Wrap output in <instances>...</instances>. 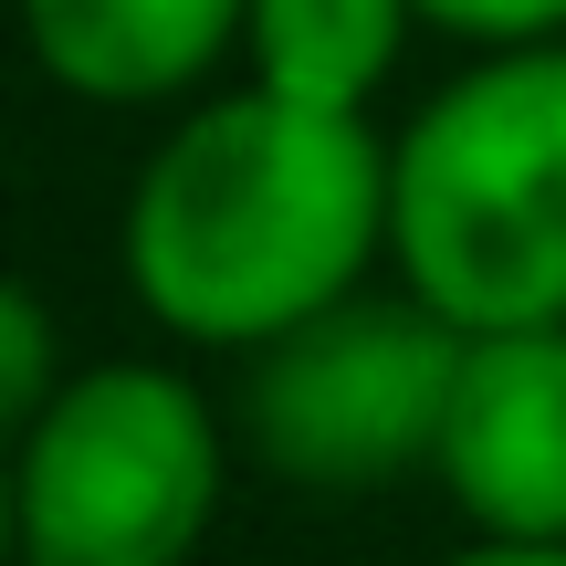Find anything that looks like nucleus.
Here are the masks:
<instances>
[{
    "label": "nucleus",
    "mask_w": 566,
    "mask_h": 566,
    "mask_svg": "<svg viewBox=\"0 0 566 566\" xmlns=\"http://www.w3.org/2000/svg\"><path fill=\"white\" fill-rule=\"evenodd\" d=\"M388 231V158L357 116L273 84L221 95L147 158L126 200V273L179 336L273 346L325 315Z\"/></svg>",
    "instance_id": "obj_1"
},
{
    "label": "nucleus",
    "mask_w": 566,
    "mask_h": 566,
    "mask_svg": "<svg viewBox=\"0 0 566 566\" xmlns=\"http://www.w3.org/2000/svg\"><path fill=\"white\" fill-rule=\"evenodd\" d=\"M388 242L462 336L566 325V42H514L388 147Z\"/></svg>",
    "instance_id": "obj_2"
},
{
    "label": "nucleus",
    "mask_w": 566,
    "mask_h": 566,
    "mask_svg": "<svg viewBox=\"0 0 566 566\" xmlns=\"http://www.w3.org/2000/svg\"><path fill=\"white\" fill-rule=\"evenodd\" d=\"M11 504L32 566H179L221 504V430L168 367H95L42 399Z\"/></svg>",
    "instance_id": "obj_3"
},
{
    "label": "nucleus",
    "mask_w": 566,
    "mask_h": 566,
    "mask_svg": "<svg viewBox=\"0 0 566 566\" xmlns=\"http://www.w3.org/2000/svg\"><path fill=\"white\" fill-rule=\"evenodd\" d=\"M451 378H462V325L441 304H325L283 325L252 367V451L294 483H388L409 462H441Z\"/></svg>",
    "instance_id": "obj_4"
},
{
    "label": "nucleus",
    "mask_w": 566,
    "mask_h": 566,
    "mask_svg": "<svg viewBox=\"0 0 566 566\" xmlns=\"http://www.w3.org/2000/svg\"><path fill=\"white\" fill-rule=\"evenodd\" d=\"M441 472L472 525L566 546V325H504L462 346Z\"/></svg>",
    "instance_id": "obj_5"
},
{
    "label": "nucleus",
    "mask_w": 566,
    "mask_h": 566,
    "mask_svg": "<svg viewBox=\"0 0 566 566\" xmlns=\"http://www.w3.org/2000/svg\"><path fill=\"white\" fill-rule=\"evenodd\" d=\"M242 21L252 0H21L42 74L95 105H147V95L200 84Z\"/></svg>",
    "instance_id": "obj_6"
},
{
    "label": "nucleus",
    "mask_w": 566,
    "mask_h": 566,
    "mask_svg": "<svg viewBox=\"0 0 566 566\" xmlns=\"http://www.w3.org/2000/svg\"><path fill=\"white\" fill-rule=\"evenodd\" d=\"M420 0H252L242 42H252V74L294 105H336L357 116L378 95V74L399 63V32Z\"/></svg>",
    "instance_id": "obj_7"
},
{
    "label": "nucleus",
    "mask_w": 566,
    "mask_h": 566,
    "mask_svg": "<svg viewBox=\"0 0 566 566\" xmlns=\"http://www.w3.org/2000/svg\"><path fill=\"white\" fill-rule=\"evenodd\" d=\"M42 388H53V315L21 283H0V441L42 420Z\"/></svg>",
    "instance_id": "obj_8"
},
{
    "label": "nucleus",
    "mask_w": 566,
    "mask_h": 566,
    "mask_svg": "<svg viewBox=\"0 0 566 566\" xmlns=\"http://www.w3.org/2000/svg\"><path fill=\"white\" fill-rule=\"evenodd\" d=\"M420 21L472 42H556L566 32V0H420Z\"/></svg>",
    "instance_id": "obj_9"
},
{
    "label": "nucleus",
    "mask_w": 566,
    "mask_h": 566,
    "mask_svg": "<svg viewBox=\"0 0 566 566\" xmlns=\"http://www.w3.org/2000/svg\"><path fill=\"white\" fill-rule=\"evenodd\" d=\"M451 566H566V546H525V535H493L483 556H451Z\"/></svg>",
    "instance_id": "obj_10"
},
{
    "label": "nucleus",
    "mask_w": 566,
    "mask_h": 566,
    "mask_svg": "<svg viewBox=\"0 0 566 566\" xmlns=\"http://www.w3.org/2000/svg\"><path fill=\"white\" fill-rule=\"evenodd\" d=\"M21 546V504H11V462H0V556Z\"/></svg>",
    "instance_id": "obj_11"
}]
</instances>
